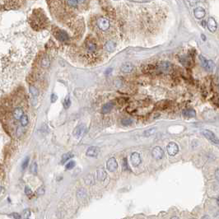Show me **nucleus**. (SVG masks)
<instances>
[{
  "instance_id": "17",
  "label": "nucleus",
  "mask_w": 219,
  "mask_h": 219,
  "mask_svg": "<svg viewBox=\"0 0 219 219\" xmlns=\"http://www.w3.org/2000/svg\"><path fill=\"white\" fill-rule=\"evenodd\" d=\"M113 103L112 102H108V103H106V104H105L103 106H102V109H101V112L103 113V114H107V113H109L110 111L112 110L113 108Z\"/></svg>"
},
{
  "instance_id": "28",
  "label": "nucleus",
  "mask_w": 219,
  "mask_h": 219,
  "mask_svg": "<svg viewBox=\"0 0 219 219\" xmlns=\"http://www.w3.org/2000/svg\"><path fill=\"white\" fill-rule=\"evenodd\" d=\"M75 165H76V162H75L74 161H70L68 164H66L65 167H66V169L67 170H71L74 167Z\"/></svg>"
},
{
  "instance_id": "4",
  "label": "nucleus",
  "mask_w": 219,
  "mask_h": 219,
  "mask_svg": "<svg viewBox=\"0 0 219 219\" xmlns=\"http://www.w3.org/2000/svg\"><path fill=\"white\" fill-rule=\"evenodd\" d=\"M85 132H86V126L84 125H80L78 127H76L73 130V136L76 139H79L84 135Z\"/></svg>"
},
{
  "instance_id": "24",
  "label": "nucleus",
  "mask_w": 219,
  "mask_h": 219,
  "mask_svg": "<svg viewBox=\"0 0 219 219\" xmlns=\"http://www.w3.org/2000/svg\"><path fill=\"white\" fill-rule=\"evenodd\" d=\"M67 3L71 8H77L78 5V0H68Z\"/></svg>"
},
{
  "instance_id": "14",
  "label": "nucleus",
  "mask_w": 219,
  "mask_h": 219,
  "mask_svg": "<svg viewBox=\"0 0 219 219\" xmlns=\"http://www.w3.org/2000/svg\"><path fill=\"white\" fill-rule=\"evenodd\" d=\"M96 176H97V179L100 181H104L105 179H106V176H107V174L105 172L103 168H99V169L96 170Z\"/></svg>"
},
{
  "instance_id": "37",
  "label": "nucleus",
  "mask_w": 219,
  "mask_h": 219,
  "mask_svg": "<svg viewBox=\"0 0 219 219\" xmlns=\"http://www.w3.org/2000/svg\"><path fill=\"white\" fill-rule=\"evenodd\" d=\"M50 99H51V101L52 102H55L56 100H57V99H58V96H56L55 94H51V96H50Z\"/></svg>"
},
{
  "instance_id": "38",
  "label": "nucleus",
  "mask_w": 219,
  "mask_h": 219,
  "mask_svg": "<svg viewBox=\"0 0 219 219\" xmlns=\"http://www.w3.org/2000/svg\"><path fill=\"white\" fill-rule=\"evenodd\" d=\"M199 0H188V2L189 3V4L191 6H194L196 5V3L199 2Z\"/></svg>"
},
{
  "instance_id": "23",
  "label": "nucleus",
  "mask_w": 219,
  "mask_h": 219,
  "mask_svg": "<svg viewBox=\"0 0 219 219\" xmlns=\"http://www.w3.org/2000/svg\"><path fill=\"white\" fill-rule=\"evenodd\" d=\"M29 91H30V94L32 95L33 96H37L39 95V91L34 86H30V88H29Z\"/></svg>"
},
{
  "instance_id": "43",
  "label": "nucleus",
  "mask_w": 219,
  "mask_h": 219,
  "mask_svg": "<svg viewBox=\"0 0 219 219\" xmlns=\"http://www.w3.org/2000/svg\"><path fill=\"white\" fill-rule=\"evenodd\" d=\"M206 24H207V23H206V21H202V25H203V26H204V27H205V26H206Z\"/></svg>"
},
{
  "instance_id": "39",
  "label": "nucleus",
  "mask_w": 219,
  "mask_h": 219,
  "mask_svg": "<svg viewBox=\"0 0 219 219\" xmlns=\"http://www.w3.org/2000/svg\"><path fill=\"white\" fill-rule=\"evenodd\" d=\"M215 177H216L217 180L219 181V168H218V169L216 170V171H215Z\"/></svg>"
},
{
  "instance_id": "15",
  "label": "nucleus",
  "mask_w": 219,
  "mask_h": 219,
  "mask_svg": "<svg viewBox=\"0 0 219 219\" xmlns=\"http://www.w3.org/2000/svg\"><path fill=\"white\" fill-rule=\"evenodd\" d=\"M115 43L114 41H112V40H109V41H107L106 43H105V49L106 51H108L110 53H111V52H113L114 50H115Z\"/></svg>"
},
{
  "instance_id": "6",
  "label": "nucleus",
  "mask_w": 219,
  "mask_h": 219,
  "mask_svg": "<svg viewBox=\"0 0 219 219\" xmlns=\"http://www.w3.org/2000/svg\"><path fill=\"white\" fill-rule=\"evenodd\" d=\"M152 155L153 157V158L156 160H161L163 157H164V151L162 150V148L161 147H155L154 148L152 149Z\"/></svg>"
},
{
  "instance_id": "22",
  "label": "nucleus",
  "mask_w": 219,
  "mask_h": 219,
  "mask_svg": "<svg viewBox=\"0 0 219 219\" xmlns=\"http://www.w3.org/2000/svg\"><path fill=\"white\" fill-rule=\"evenodd\" d=\"M156 132H157V129L156 128H152V129H149V130L144 131L143 136L144 137H150V136L154 134Z\"/></svg>"
},
{
  "instance_id": "47",
  "label": "nucleus",
  "mask_w": 219,
  "mask_h": 219,
  "mask_svg": "<svg viewBox=\"0 0 219 219\" xmlns=\"http://www.w3.org/2000/svg\"><path fill=\"white\" fill-rule=\"evenodd\" d=\"M217 203H218V206H219V197H218V200H217Z\"/></svg>"
},
{
  "instance_id": "25",
  "label": "nucleus",
  "mask_w": 219,
  "mask_h": 219,
  "mask_svg": "<svg viewBox=\"0 0 219 219\" xmlns=\"http://www.w3.org/2000/svg\"><path fill=\"white\" fill-rule=\"evenodd\" d=\"M50 64V60L48 59V58H44L43 60H41V66H42V68H48Z\"/></svg>"
},
{
  "instance_id": "20",
  "label": "nucleus",
  "mask_w": 219,
  "mask_h": 219,
  "mask_svg": "<svg viewBox=\"0 0 219 219\" xmlns=\"http://www.w3.org/2000/svg\"><path fill=\"white\" fill-rule=\"evenodd\" d=\"M199 60H200L202 66L208 71V69H209V60H206L204 56H202V55H199Z\"/></svg>"
},
{
  "instance_id": "7",
  "label": "nucleus",
  "mask_w": 219,
  "mask_h": 219,
  "mask_svg": "<svg viewBox=\"0 0 219 219\" xmlns=\"http://www.w3.org/2000/svg\"><path fill=\"white\" fill-rule=\"evenodd\" d=\"M179 152V146L174 142H170L167 145V152L170 156H175Z\"/></svg>"
},
{
  "instance_id": "26",
  "label": "nucleus",
  "mask_w": 219,
  "mask_h": 219,
  "mask_svg": "<svg viewBox=\"0 0 219 219\" xmlns=\"http://www.w3.org/2000/svg\"><path fill=\"white\" fill-rule=\"evenodd\" d=\"M21 125H22L23 127H25L26 125H28V116L27 115H23L21 118Z\"/></svg>"
},
{
  "instance_id": "31",
  "label": "nucleus",
  "mask_w": 219,
  "mask_h": 219,
  "mask_svg": "<svg viewBox=\"0 0 219 219\" xmlns=\"http://www.w3.org/2000/svg\"><path fill=\"white\" fill-rule=\"evenodd\" d=\"M30 171L35 175L37 173V164H36L35 162H34L33 164L31 165V166H30Z\"/></svg>"
},
{
  "instance_id": "2",
  "label": "nucleus",
  "mask_w": 219,
  "mask_h": 219,
  "mask_svg": "<svg viewBox=\"0 0 219 219\" xmlns=\"http://www.w3.org/2000/svg\"><path fill=\"white\" fill-rule=\"evenodd\" d=\"M202 134L204 135L207 139L209 140L211 143L216 145H219V139H218V137L214 134L212 131L208 130H202Z\"/></svg>"
},
{
  "instance_id": "40",
  "label": "nucleus",
  "mask_w": 219,
  "mask_h": 219,
  "mask_svg": "<svg viewBox=\"0 0 219 219\" xmlns=\"http://www.w3.org/2000/svg\"><path fill=\"white\" fill-rule=\"evenodd\" d=\"M17 134L18 136H21V135L22 134H23V130H22V128H19V129L17 130Z\"/></svg>"
},
{
  "instance_id": "29",
  "label": "nucleus",
  "mask_w": 219,
  "mask_h": 219,
  "mask_svg": "<svg viewBox=\"0 0 219 219\" xmlns=\"http://www.w3.org/2000/svg\"><path fill=\"white\" fill-rule=\"evenodd\" d=\"M132 123H133V121H132V120H130V119H125V120H123L121 121V124L124 125V126H130V125H132Z\"/></svg>"
},
{
  "instance_id": "30",
  "label": "nucleus",
  "mask_w": 219,
  "mask_h": 219,
  "mask_svg": "<svg viewBox=\"0 0 219 219\" xmlns=\"http://www.w3.org/2000/svg\"><path fill=\"white\" fill-rule=\"evenodd\" d=\"M70 105H71V100H70V98L69 96H67L64 100V106L65 109H68L69 108Z\"/></svg>"
},
{
  "instance_id": "12",
  "label": "nucleus",
  "mask_w": 219,
  "mask_h": 219,
  "mask_svg": "<svg viewBox=\"0 0 219 219\" xmlns=\"http://www.w3.org/2000/svg\"><path fill=\"white\" fill-rule=\"evenodd\" d=\"M205 13H206V12H205V10H204L203 8L198 7V8H194V15L197 19H202V18H204V16H205Z\"/></svg>"
},
{
  "instance_id": "41",
  "label": "nucleus",
  "mask_w": 219,
  "mask_h": 219,
  "mask_svg": "<svg viewBox=\"0 0 219 219\" xmlns=\"http://www.w3.org/2000/svg\"><path fill=\"white\" fill-rule=\"evenodd\" d=\"M12 218H17V219H18V218H21V216L19 215V214H17V213H12Z\"/></svg>"
},
{
  "instance_id": "46",
  "label": "nucleus",
  "mask_w": 219,
  "mask_h": 219,
  "mask_svg": "<svg viewBox=\"0 0 219 219\" xmlns=\"http://www.w3.org/2000/svg\"><path fill=\"white\" fill-rule=\"evenodd\" d=\"M85 0H78V2H81V3H83Z\"/></svg>"
},
{
  "instance_id": "10",
  "label": "nucleus",
  "mask_w": 219,
  "mask_h": 219,
  "mask_svg": "<svg viewBox=\"0 0 219 219\" xmlns=\"http://www.w3.org/2000/svg\"><path fill=\"white\" fill-rule=\"evenodd\" d=\"M207 26L211 32H215L217 30V22L213 17H209L207 21Z\"/></svg>"
},
{
  "instance_id": "18",
  "label": "nucleus",
  "mask_w": 219,
  "mask_h": 219,
  "mask_svg": "<svg viewBox=\"0 0 219 219\" xmlns=\"http://www.w3.org/2000/svg\"><path fill=\"white\" fill-rule=\"evenodd\" d=\"M183 115H184V117L192 118V117H195L196 116V112L193 109L184 110H183Z\"/></svg>"
},
{
  "instance_id": "13",
  "label": "nucleus",
  "mask_w": 219,
  "mask_h": 219,
  "mask_svg": "<svg viewBox=\"0 0 219 219\" xmlns=\"http://www.w3.org/2000/svg\"><path fill=\"white\" fill-rule=\"evenodd\" d=\"M56 37L60 41H67V40H69V36L68 35V33H66L64 30H59L56 33Z\"/></svg>"
},
{
  "instance_id": "34",
  "label": "nucleus",
  "mask_w": 219,
  "mask_h": 219,
  "mask_svg": "<svg viewBox=\"0 0 219 219\" xmlns=\"http://www.w3.org/2000/svg\"><path fill=\"white\" fill-rule=\"evenodd\" d=\"M128 169H129V166H128L127 159H126V158H124V159H123V170H126Z\"/></svg>"
},
{
  "instance_id": "35",
  "label": "nucleus",
  "mask_w": 219,
  "mask_h": 219,
  "mask_svg": "<svg viewBox=\"0 0 219 219\" xmlns=\"http://www.w3.org/2000/svg\"><path fill=\"white\" fill-rule=\"evenodd\" d=\"M25 193H26V194L27 195V196H30V195L32 194V191H31V189H30L29 187H26V188H25Z\"/></svg>"
},
{
  "instance_id": "19",
  "label": "nucleus",
  "mask_w": 219,
  "mask_h": 219,
  "mask_svg": "<svg viewBox=\"0 0 219 219\" xmlns=\"http://www.w3.org/2000/svg\"><path fill=\"white\" fill-rule=\"evenodd\" d=\"M85 183L87 184H88V185H91V184H93L95 183V179H94V176L92 175H87L86 177H85Z\"/></svg>"
},
{
  "instance_id": "45",
  "label": "nucleus",
  "mask_w": 219,
  "mask_h": 219,
  "mask_svg": "<svg viewBox=\"0 0 219 219\" xmlns=\"http://www.w3.org/2000/svg\"><path fill=\"white\" fill-rule=\"evenodd\" d=\"M203 218H209V217H208V216H204V217H203Z\"/></svg>"
},
{
  "instance_id": "16",
  "label": "nucleus",
  "mask_w": 219,
  "mask_h": 219,
  "mask_svg": "<svg viewBox=\"0 0 219 219\" xmlns=\"http://www.w3.org/2000/svg\"><path fill=\"white\" fill-rule=\"evenodd\" d=\"M13 116L16 120H21V118L23 116V110L20 107H17L13 110Z\"/></svg>"
},
{
  "instance_id": "11",
  "label": "nucleus",
  "mask_w": 219,
  "mask_h": 219,
  "mask_svg": "<svg viewBox=\"0 0 219 219\" xmlns=\"http://www.w3.org/2000/svg\"><path fill=\"white\" fill-rule=\"evenodd\" d=\"M134 68V67L133 64H131V63H125V64H122L121 68H120V70L123 73H130L131 72H133Z\"/></svg>"
},
{
  "instance_id": "36",
  "label": "nucleus",
  "mask_w": 219,
  "mask_h": 219,
  "mask_svg": "<svg viewBox=\"0 0 219 219\" xmlns=\"http://www.w3.org/2000/svg\"><path fill=\"white\" fill-rule=\"evenodd\" d=\"M24 213V217H25L26 218H29L30 215V212L29 209H26L25 211L23 212Z\"/></svg>"
},
{
  "instance_id": "48",
  "label": "nucleus",
  "mask_w": 219,
  "mask_h": 219,
  "mask_svg": "<svg viewBox=\"0 0 219 219\" xmlns=\"http://www.w3.org/2000/svg\"><path fill=\"white\" fill-rule=\"evenodd\" d=\"M1 191H2V187L0 186V193H1Z\"/></svg>"
},
{
  "instance_id": "9",
  "label": "nucleus",
  "mask_w": 219,
  "mask_h": 219,
  "mask_svg": "<svg viewBox=\"0 0 219 219\" xmlns=\"http://www.w3.org/2000/svg\"><path fill=\"white\" fill-rule=\"evenodd\" d=\"M100 152V149L97 147H90L86 152V155L90 157H98Z\"/></svg>"
},
{
  "instance_id": "32",
  "label": "nucleus",
  "mask_w": 219,
  "mask_h": 219,
  "mask_svg": "<svg viewBox=\"0 0 219 219\" xmlns=\"http://www.w3.org/2000/svg\"><path fill=\"white\" fill-rule=\"evenodd\" d=\"M29 160H30V158H29V157H26V159L23 161V162H22V164H21V168L22 169H25L26 167L28 166V163H29Z\"/></svg>"
},
{
  "instance_id": "21",
  "label": "nucleus",
  "mask_w": 219,
  "mask_h": 219,
  "mask_svg": "<svg viewBox=\"0 0 219 219\" xmlns=\"http://www.w3.org/2000/svg\"><path fill=\"white\" fill-rule=\"evenodd\" d=\"M87 48L89 52H94L96 50V45L95 44L94 42H87Z\"/></svg>"
},
{
  "instance_id": "5",
  "label": "nucleus",
  "mask_w": 219,
  "mask_h": 219,
  "mask_svg": "<svg viewBox=\"0 0 219 219\" xmlns=\"http://www.w3.org/2000/svg\"><path fill=\"white\" fill-rule=\"evenodd\" d=\"M106 168L110 172H114L116 170L118 169V163L116 161V160L114 157L110 158L107 162H106Z\"/></svg>"
},
{
  "instance_id": "27",
  "label": "nucleus",
  "mask_w": 219,
  "mask_h": 219,
  "mask_svg": "<svg viewBox=\"0 0 219 219\" xmlns=\"http://www.w3.org/2000/svg\"><path fill=\"white\" fill-rule=\"evenodd\" d=\"M73 157V155L72 153H65V154L63 155L62 157V163H64L65 161H67L68 160H69L70 158H72Z\"/></svg>"
},
{
  "instance_id": "33",
  "label": "nucleus",
  "mask_w": 219,
  "mask_h": 219,
  "mask_svg": "<svg viewBox=\"0 0 219 219\" xmlns=\"http://www.w3.org/2000/svg\"><path fill=\"white\" fill-rule=\"evenodd\" d=\"M36 194H37V195H43V194H45V189H44V187H43V186L40 187L39 189H37Z\"/></svg>"
},
{
  "instance_id": "3",
  "label": "nucleus",
  "mask_w": 219,
  "mask_h": 219,
  "mask_svg": "<svg viewBox=\"0 0 219 219\" xmlns=\"http://www.w3.org/2000/svg\"><path fill=\"white\" fill-rule=\"evenodd\" d=\"M97 26L101 30H107L110 27V21L105 17H100L97 20Z\"/></svg>"
},
{
  "instance_id": "42",
  "label": "nucleus",
  "mask_w": 219,
  "mask_h": 219,
  "mask_svg": "<svg viewBox=\"0 0 219 219\" xmlns=\"http://www.w3.org/2000/svg\"><path fill=\"white\" fill-rule=\"evenodd\" d=\"M112 72V69H107L106 71H105V74H110V73Z\"/></svg>"
},
{
  "instance_id": "8",
  "label": "nucleus",
  "mask_w": 219,
  "mask_h": 219,
  "mask_svg": "<svg viewBox=\"0 0 219 219\" xmlns=\"http://www.w3.org/2000/svg\"><path fill=\"white\" fill-rule=\"evenodd\" d=\"M130 159H131V162H132V165L135 166V167H137V166H139L140 164H141V162H142V158H141V156L139 152H133L132 154H131V157H130Z\"/></svg>"
},
{
  "instance_id": "1",
  "label": "nucleus",
  "mask_w": 219,
  "mask_h": 219,
  "mask_svg": "<svg viewBox=\"0 0 219 219\" xmlns=\"http://www.w3.org/2000/svg\"><path fill=\"white\" fill-rule=\"evenodd\" d=\"M172 69H173L172 64L169 62H166V61L161 62L157 67L158 73H170L171 72Z\"/></svg>"
},
{
  "instance_id": "44",
  "label": "nucleus",
  "mask_w": 219,
  "mask_h": 219,
  "mask_svg": "<svg viewBox=\"0 0 219 219\" xmlns=\"http://www.w3.org/2000/svg\"><path fill=\"white\" fill-rule=\"evenodd\" d=\"M202 39H203V40H206V38H205V36H204V35H202Z\"/></svg>"
}]
</instances>
